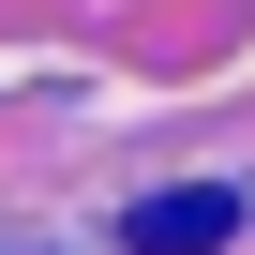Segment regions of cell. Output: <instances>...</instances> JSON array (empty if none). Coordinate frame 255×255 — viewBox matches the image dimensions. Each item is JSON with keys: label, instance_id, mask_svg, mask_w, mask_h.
I'll list each match as a JSON object with an SVG mask.
<instances>
[{"label": "cell", "instance_id": "cell-1", "mask_svg": "<svg viewBox=\"0 0 255 255\" xmlns=\"http://www.w3.org/2000/svg\"><path fill=\"white\" fill-rule=\"evenodd\" d=\"M225 240H240V195L225 180H180V195L135 210V255H225Z\"/></svg>", "mask_w": 255, "mask_h": 255}]
</instances>
